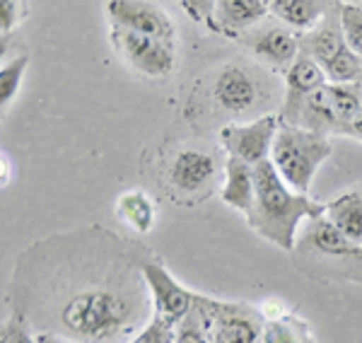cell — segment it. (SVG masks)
I'll return each instance as SVG.
<instances>
[{
    "mask_svg": "<svg viewBox=\"0 0 362 343\" xmlns=\"http://www.w3.org/2000/svg\"><path fill=\"white\" fill-rule=\"evenodd\" d=\"M27 17H29L27 3H22V0H3L0 3V32H3V37H8Z\"/></svg>",
    "mask_w": 362,
    "mask_h": 343,
    "instance_id": "obj_27",
    "label": "cell"
},
{
    "mask_svg": "<svg viewBox=\"0 0 362 343\" xmlns=\"http://www.w3.org/2000/svg\"><path fill=\"white\" fill-rule=\"evenodd\" d=\"M259 68L247 61H232L218 68L210 80V100L223 114L239 119V124L256 121V109L266 104V83Z\"/></svg>",
    "mask_w": 362,
    "mask_h": 343,
    "instance_id": "obj_5",
    "label": "cell"
},
{
    "mask_svg": "<svg viewBox=\"0 0 362 343\" xmlns=\"http://www.w3.org/2000/svg\"><path fill=\"white\" fill-rule=\"evenodd\" d=\"M343 49H348V44L346 37H343V25H341V3L334 0L329 13L319 20V25L312 27L305 34H300V56L312 58V61H317L324 68Z\"/></svg>",
    "mask_w": 362,
    "mask_h": 343,
    "instance_id": "obj_16",
    "label": "cell"
},
{
    "mask_svg": "<svg viewBox=\"0 0 362 343\" xmlns=\"http://www.w3.org/2000/svg\"><path fill=\"white\" fill-rule=\"evenodd\" d=\"M341 25L348 49L362 58V5L341 3Z\"/></svg>",
    "mask_w": 362,
    "mask_h": 343,
    "instance_id": "obj_25",
    "label": "cell"
},
{
    "mask_svg": "<svg viewBox=\"0 0 362 343\" xmlns=\"http://www.w3.org/2000/svg\"><path fill=\"white\" fill-rule=\"evenodd\" d=\"M109 39L121 61L145 78H167L177 66V49L160 39L128 32L114 25H109Z\"/></svg>",
    "mask_w": 362,
    "mask_h": 343,
    "instance_id": "obj_8",
    "label": "cell"
},
{
    "mask_svg": "<svg viewBox=\"0 0 362 343\" xmlns=\"http://www.w3.org/2000/svg\"><path fill=\"white\" fill-rule=\"evenodd\" d=\"M220 172L218 158L206 148H181L169 165V186L184 196L208 194Z\"/></svg>",
    "mask_w": 362,
    "mask_h": 343,
    "instance_id": "obj_12",
    "label": "cell"
},
{
    "mask_svg": "<svg viewBox=\"0 0 362 343\" xmlns=\"http://www.w3.org/2000/svg\"><path fill=\"white\" fill-rule=\"evenodd\" d=\"M198 298H201V295H198ZM174 343H210L206 317H203V310H201V305H198V300H196L194 310L174 324Z\"/></svg>",
    "mask_w": 362,
    "mask_h": 343,
    "instance_id": "obj_23",
    "label": "cell"
},
{
    "mask_svg": "<svg viewBox=\"0 0 362 343\" xmlns=\"http://www.w3.org/2000/svg\"><path fill=\"white\" fill-rule=\"evenodd\" d=\"M254 206L244 215L247 225L285 252H295L297 230L302 223L324 215V203L297 194L280 179L271 160L254 167Z\"/></svg>",
    "mask_w": 362,
    "mask_h": 343,
    "instance_id": "obj_2",
    "label": "cell"
},
{
    "mask_svg": "<svg viewBox=\"0 0 362 343\" xmlns=\"http://www.w3.org/2000/svg\"><path fill=\"white\" fill-rule=\"evenodd\" d=\"M259 343H317L307 322L295 315H278L264 322L259 334Z\"/></svg>",
    "mask_w": 362,
    "mask_h": 343,
    "instance_id": "obj_21",
    "label": "cell"
},
{
    "mask_svg": "<svg viewBox=\"0 0 362 343\" xmlns=\"http://www.w3.org/2000/svg\"><path fill=\"white\" fill-rule=\"evenodd\" d=\"M198 305L206 317L210 343H259L264 312L247 302H223L201 295Z\"/></svg>",
    "mask_w": 362,
    "mask_h": 343,
    "instance_id": "obj_7",
    "label": "cell"
},
{
    "mask_svg": "<svg viewBox=\"0 0 362 343\" xmlns=\"http://www.w3.org/2000/svg\"><path fill=\"white\" fill-rule=\"evenodd\" d=\"M268 17H271V3L266 0H218L206 27L223 37L237 39L266 22Z\"/></svg>",
    "mask_w": 362,
    "mask_h": 343,
    "instance_id": "obj_15",
    "label": "cell"
},
{
    "mask_svg": "<svg viewBox=\"0 0 362 343\" xmlns=\"http://www.w3.org/2000/svg\"><path fill=\"white\" fill-rule=\"evenodd\" d=\"M348 138H355V141H362V112L358 119L353 121V126L348 129Z\"/></svg>",
    "mask_w": 362,
    "mask_h": 343,
    "instance_id": "obj_30",
    "label": "cell"
},
{
    "mask_svg": "<svg viewBox=\"0 0 362 343\" xmlns=\"http://www.w3.org/2000/svg\"><path fill=\"white\" fill-rule=\"evenodd\" d=\"M280 129V116L266 114L247 124H227L220 129V143L227 158H237L247 165L256 167L271 160V150L276 143V133Z\"/></svg>",
    "mask_w": 362,
    "mask_h": 343,
    "instance_id": "obj_9",
    "label": "cell"
},
{
    "mask_svg": "<svg viewBox=\"0 0 362 343\" xmlns=\"http://www.w3.org/2000/svg\"><path fill=\"white\" fill-rule=\"evenodd\" d=\"M37 341H39V343H75V341L63 339V336H54V334H39V336H37Z\"/></svg>",
    "mask_w": 362,
    "mask_h": 343,
    "instance_id": "obj_31",
    "label": "cell"
},
{
    "mask_svg": "<svg viewBox=\"0 0 362 343\" xmlns=\"http://www.w3.org/2000/svg\"><path fill=\"white\" fill-rule=\"evenodd\" d=\"M143 278L150 288L153 310L157 315H162L169 322L177 324L181 317H186L194 310L198 293H191L189 288L181 286L162 264H157V261H143Z\"/></svg>",
    "mask_w": 362,
    "mask_h": 343,
    "instance_id": "obj_13",
    "label": "cell"
},
{
    "mask_svg": "<svg viewBox=\"0 0 362 343\" xmlns=\"http://www.w3.org/2000/svg\"><path fill=\"white\" fill-rule=\"evenodd\" d=\"M235 42L247 46L256 58L283 73L300 56V34L285 25H273V22H261L259 27L237 37Z\"/></svg>",
    "mask_w": 362,
    "mask_h": 343,
    "instance_id": "obj_11",
    "label": "cell"
},
{
    "mask_svg": "<svg viewBox=\"0 0 362 343\" xmlns=\"http://www.w3.org/2000/svg\"><path fill=\"white\" fill-rule=\"evenodd\" d=\"M358 191H362V186H358Z\"/></svg>",
    "mask_w": 362,
    "mask_h": 343,
    "instance_id": "obj_32",
    "label": "cell"
},
{
    "mask_svg": "<svg viewBox=\"0 0 362 343\" xmlns=\"http://www.w3.org/2000/svg\"><path fill=\"white\" fill-rule=\"evenodd\" d=\"M109 25L128 29V32L145 34L174 46V22L165 10L143 0H109L107 3Z\"/></svg>",
    "mask_w": 362,
    "mask_h": 343,
    "instance_id": "obj_10",
    "label": "cell"
},
{
    "mask_svg": "<svg viewBox=\"0 0 362 343\" xmlns=\"http://www.w3.org/2000/svg\"><path fill=\"white\" fill-rule=\"evenodd\" d=\"M334 0H271V17L280 20L297 34H305L319 25V20L329 13Z\"/></svg>",
    "mask_w": 362,
    "mask_h": 343,
    "instance_id": "obj_17",
    "label": "cell"
},
{
    "mask_svg": "<svg viewBox=\"0 0 362 343\" xmlns=\"http://www.w3.org/2000/svg\"><path fill=\"white\" fill-rule=\"evenodd\" d=\"M331 150H334L331 141L321 133L280 121L276 143L271 150V162L290 189L307 196L314 174L321 167V162L331 155Z\"/></svg>",
    "mask_w": 362,
    "mask_h": 343,
    "instance_id": "obj_3",
    "label": "cell"
},
{
    "mask_svg": "<svg viewBox=\"0 0 362 343\" xmlns=\"http://www.w3.org/2000/svg\"><path fill=\"white\" fill-rule=\"evenodd\" d=\"M295 249L300 252L302 261H319V259L336 261L334 276L362 283V247L360 244L348 242L346 237L326 220V215L307 220L305 230L297 237Z\"/></svg>",
    "mask_w": 362,
    "mask_h": 343,
    "instance_id": "obj_6",
    "label": "cell"
},
{
    "mask_svg": "<svg viewBox=\"0 0 362 343\" xmlns=\"http://www.w3.org/2000/svg\"><path fill=\"white\" fill-rule=\"evenodd\" d=\"M181 8L189 10V15L194 17V20L206 25V22L210 20V15H213L215 3H213V0H206V3H191V0H186V3H181Z\"/></svg>",
    "mask_w": 362,
    "mask_h": 343,
    "instance_id": "obj_29",
    "label": "cell"
},
{
    "mask_svg": "<svg viewBox=\"0 0 362 343\" xmlns=\"http://www.w3.org/2000/svg\"><path fill=\"white\" fill-rule=\"evenodd\" d=\"M326 80L331 85H358L362 83V58L350 49H343L324 66Z\"/></svg>",
    "mask_w": 362,
    "mask_h": 343,
    "instance_id": "obj_22",
    "label": "cell"
},
{
    "mask_svg": "<svg viewBox=\"0 0 362 343\" xmlns=\"http://www.w3.org/2000/svg\"><path fill=\"white\" fill-rule=\"evenodd\" d=\"M27 68H29V56L27 54L15 56L13 61L3 66V71H0V104H3V109H8L10 102L15 100Z\"/></svg>",
    "mask_w": 362,
    "mask_h": 343,
    "instance_id": "obj_24",
    "label": "cell"
},
{
    "mask_svg": "<svg viewBox=\"0 0 362 343\" xmlns=\"http://www.w3.org/2000/svg\"><path fill=\"white\" fill-rule=\"evenodd\" d=\"M223 201L230 208L247 215L254 206V167L247 165V162L237 160V158H227L225 162V184L223 191H220Z\"/></svg>",
    "mask_w": 362,
    "mask_h": 343,
    "instance_id": "obj_19",
    "label": "cell"
},
{
    "mask_svg": "<svg viewBox=\"0 0 362 343\" xmlns=\"http://www.w3.org/2000/svg\"><path fill=\"white\" fill-rule=\"evenodd\" d=\"M131 343H174V322H169L162 315H153L140 334Z\"/></svg>",
    "mask_w": 362,
    "mask_h": 343,
    "instance_id": "obj_26",
    "label": "cell"
},
{
    "mask_svg": "<svg viewBox=\"0 0 362 343\" xmlns=\"http://www.w3.org/2000/svg\"><path fill=\"white\" fill-rule=\"evenodd\" d=\"M283 75H285V97H283V107H280V121L295 126L307 97L321 90L324 85H329V80H326L324 68L307 56H297V61Z\"/></svg>",
    "mask_w": 362,
    "mask_h": 343,
    "instance_id": "obj_14",
    "label": "cell"
},
{
    "mask_svg": "<svg viewBox=\"0 0 362 343\" xmlns=\"http://www.w3.org/2000/svg\"><path fill=\"white\" fill-rule=\"evenodd\" d=\"M324 215L348 242L362 247V191L353 189L324 203Z\"/></svg>",
    "mask_w": 362,
    "mask_h": 343,
    "instance_id": "obj_18",
    "label": "cell"
},
{
    "mask_svg": "<svg viewBox=\"0 0 362 343\" xmlns=\"http://www.w3.org/2000/svg\"><path fill=\"white\" fill-rule=\"evenodd\" d=\"M362 112V83L324 85L302 104L297 124L300 129L321 136H348V129Z\"/></svg>",
    "mask_w": 362,
    "mask_h": 343,
    "instance_id": "obj_4",
    "label": "cell"
},
{
    "mask_svg": "<svg viewBox=\"0 0 362 343\" xmlns=\"http://www.w3.org/2000/svg\"><path fill=\"white\" fill-rule=\"evenodd\" d=\"M116 213H119L121 223H126L131 230L140 232V235H148L155 225V203L145 191L133 189L119 196L116 201Z\"/></svg>",
    "mask_w": 362,
    "mask_h": 343,
    "instance_id": "obj_20",
    "label": "cell"
},
{
    "mask_svg": "<svg viewBox=\"0 0 362 343\" xmlns=\"http://www.w3.org/2000/svg\"><path fill=\"white\" fill-rule=\"evenodd\" d=\"M126 244L97 225L37 242L17 259L13 315L75 343H131L155 310Z\"/></svg>",
    "mask_w": 362,
    "mask_h": 343,
    "instance_id": "obj_1",
    "label": "cell"
},
{
    "mask_svg": "<svg viewBox=\"0 0 362 343\" xmlns=\"http://www.w3.org/2000/svg\"><path fill=\"white\" fill-rule=\"evenodd\" d=\"M0 343H39L37 336H32V329L22 317L13 315L5 319L3 329H0Z\"/></svg>",
    "mask_w": 362,
    "mask_h": 343,
    "instance_id": "obj_28",
    "label": "cell"
}]
</instances>
